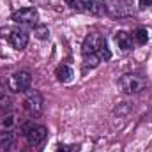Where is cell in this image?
Segmentation results:
<instances>
[{
	"label": "cell",
	"mask_w": 152,
	"mask_h": 152,
	"mask_svg": "<svg viewBox=\"0 0 152 152\" xmlns=\"http://www.w3.org/2000/svg\"><path fill=\"white\" fill-rule=\"evenodd\" d=\"M81 57H83V64L85 67H97L101 62H108L112 58V50L108 48V41L97 32L88 34L83 46H81Z\"/></svg>",
	"instance_id": "cell-1"
},
{
	"label": "cell",
	"mask_w": 152,
	"mask_h": 152,
	"mask_svg": "<svg viewBox=\"0 0 152 152\" xmlns=\"http://www.w3.org/2000/svg\"><path fill=\"white\" fill-rule=\"evenodd\" d=\"M145 87H147V80L140 75H134V73H127V75L120 76V80H118V88L126 96L142 94L145 90Z\"/></svg>",
	"instance_id": "cell-2"
},
{
	"label": "cell",
	"mask_w": 152,
	"mask_h": 152,
	"mask_svg": "<svg viewBox=\"0 0 152 152\" xmlns=\"http://www.w3.org/2000/svg\"><path fill=\"white\" fill-rule=\"evenodd\" d=\"M0 37L7 39L9 44L14 50H18V51L25 50L27 44H28V34L23 28H20V27H5V28H0Z\"/></svg>",
	"instance_id": "cell-3"
},
{
	"label": "cell",
	"mask_w": 152,
	"mask_h": 152,
	"mask_svg": "<svg viewBox=\"0 0 152 152\" xmlns=\"http://www.w3.org/2000/svg\"><path fill=\"white\" fill-rule=\"evenodd\" d=\"M7 88L14 94H25L27 90H30L32 85V75L28 71H16L12 75L7 76Z\"/></svg>",
	"instance_id": "cell-4"
},
{
	"label": "cell",
	"mask_w": 152,
	"mask_h": 152,
	"mask_svg": "<svg viewBox=\"0 0 152 152\" xmlns=\"http://www.w3.org/2000/svg\"><path fill=\"white\" fill-rule=\"evenodd\" d=\"M108 5V14L112 18H133L136 14V7L133 4V0H112Z\"/></svg>",
	"instance_id": "cell-5"
},
{
	"label": "cell",
	"mask_w": 152,
	"mask_h": 152,
	"mask_svg": "<svg viewBox=\"0 0 152 152\" xmlns=\"http://www.w3.org/2000/svg\"><path fill=\"white\" fill-rule=\"evenodd\" d=\"M23 108L27 110V113L30 117H39L42 113V108H44V101H42V96L41 92L36 88H30L25 92V99H23Z\"/></svg>",
	"instance_id": "cell-6"
},
{
	"label": "cell",
	"mask_w": 152,
	"mask_h": 152,
	"mask_svg": "<svg viewBox=\"0 0 152 152\" xmlns=\"http://www.w3.org/2000/svg\"><path fill=\"white\" fill-rule=\"evenodd\" d=\"M23 136L27 138L28 145L37 147V145H41V143L46 140V136H48V129H46L44 126H41V124H34V122H30V124H25V126H23Z\"/></svg>",
	"instance_id": "cell-7"
},
{
	"label": "cell",
	"mask_w": 152,
	"mask_h": 152,
	"mask_svg": "<svg viewBox=\"0 0 152 152\" xmlns=\"http://www.w3.org/2000/svg\"><path fill=\"white\" fill-rule=\"evenodd\" d=\"M11 20L20 25H37L39 12L36 7H21L11 14Z\"/></svg>",
	"instance_id": "cell-8"
},
{
	"label": "cell",
	"mask_w": 152,
	"mask_h": 152,
	"mask_svg": "<svg viewBox=\"0 0 152 152\" xmlns=\"http://www.w3.org/2000/svg\"><path fill=\"white\" fill-rule=\"evenodd\" d=\"M18 124H20V117L16 113L0 115V133H11L16 129Z\"/></svg>",
	"instance_id": "cell-9"
},
{
	"label": "cell",
	"mask_w": 152,
	"mask_h": 152,
	"mask_svg": "<svg viewBox=\"0 0 152 152\" xmlns=\"http://www.w3.org/2000/svg\"><path fill=\"white\" fill-rule=\"evenodd\" d=\"M115 42H117V46L122 50V51H131L133 50V37H131V34H127L126 30H118V32H115Z\"/></svg>",
	"instance_id": "cell-10"
},
{
	"label": "cell",
	"mask_w": 152,
	"mask_h": 152,
	"mask_svg": "<svg viewBox=\"0 0 152 152\" xmlns=\"http://www.w3.org/2000/svg\"><path fill=\"white\" fill-rule=\"evenodd\" d=\"M57 80L58 81H62V83H69V81H73V76H75V71L69 67V66H66V64H62V66H58L57 67Z\"/></svg>",
	"instance_id": "cell-11"
},
{
	"label": "cell",
	"mask_w": 152,
	"mask_h": 152,
	"mask_svg": "<svg viewBox=\"0 0 152 152\" xmlns=\"http://www.w3.org/2000/svg\"><path fill=\"white\" fill-rule=\"evenodd\" d=\"M133 41H134L136 44H140V46L147 44V42H149V32H147V28H143V27L134 28V32H133Z\"/></svg>",
	"instance_id": "cell-12"
},
{
	"label": "cell",
	"mask_w": 152,
	"mask_h": 152,
	"mask_svg": "<svg viewBox=\"0 0 152 152\" xmlns=\"http://www.w3.org/2000/svg\"><path fill=\"white\" fill-rule=\"evenodd\" d=\"M14 143V134L11 133H0V149H9Z\"/></svg>",
	"instance_id": "cell-13"
},
{
	"label": "cell",
	"mask_w": 152,
	"mask_h": 152,
	"mask_svg": "<svg viewBox=\"0 0 152 152\" xmlns=\"http://www.w3.org/2000/svg\"><path fill=\"white\" fill-rule=\"evenodd\" d=\"M11 104H12V101H11L9 94L4 88H0V108L2 110H7V108H11Z\"/></svg>",
	"instance_id": "cell-14"
},
{
	"label": "cell",
	"mask_w": 152,
	"mask_h": 152,
	"mask_svg": "<svg viewBox=\"0 0 152 152\" xmlns=\"http://www.w3.org/2000/svg\"><path fill=\"white\" fill-rule=\"evenodd\" d=\"M34 34H36V37H39V39H48L50 30H48V27H44V25H36Z\"/></svg>",
	"instance_id": "cell-15"
},
{
	"label": "cell",
	"mask_w": 152,
	"mask_h": 152,
	"mask_svg": "<svg viewBox=\"0 0 152 152\" xmlns=\"http://www.w3.org/2000/svg\"><path fill=\"white\" fill-rule=\"evenodd\" d=\"M152 5V0H140L138 2V9L140 11H143V9H147V7H151Z\"/></svg>",
	"instance_id": "cell-16"
},
{
	"label": "cell",
	"mask_w": 152,
	"mask_h": 152,
	"mask_svg": "<svg viewBox=\"0 0 152 152\" xmlns=\"http://www.w3.org/2000/svg\"><path fill=\"white\" fill-rule=\"evenodd\" d=\"M71 151H73L71 145H58V149H57V152H71Z\"/></svg>",
	"instance_id": "cell-17"
}]
</instances>
